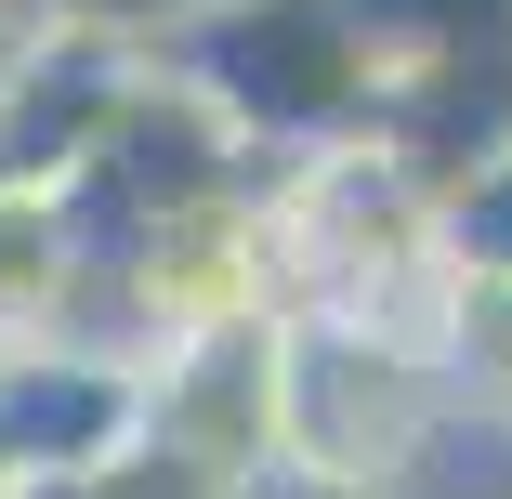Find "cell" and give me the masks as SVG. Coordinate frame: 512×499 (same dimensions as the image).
I'll use <instances>...</instances> for the list:
<instances>
[{
    "label": "cell",
    "mask_w": 512,
    "mask_h": 499,
    "mask_svg": "<svg viewBox=\"0 0 512 499\" xmlns=\"http://www.w3.org/2000/svg\"><path fill=\"white\" fill-rule=\"evenodd\" d=\"M447 421L421 329L276 303V473L316 499H394Z\"/></svg>",
    "instance_id": "1"
},
{
    "label": "cell",
    "mask_w": 512,
    "mask_h": 499,
    "mask_svg": "<svg viewBox=\"0 0 512 499\" xmlns=\"http://www.w3.org/2000/svg\"><path fill=\"white\" fill-rule=\"evenodd\" d=\"M145 66L184 79L250 158L368 145V53L329 0H197V14L145 27Z\"/></svg>",
    "instance_id": "2"
},
{
    "label": "cell",
    "mask_w": 512,
    "mask_h": 499,
    "mask_svg": "<svg viewBox=\"0 0 512 499\" xmlns=\"http://www.w3.org/2000/svg\"><path fill=\"white\" fill-rule=\"evenodd\" d=\"M145 79V40L106 14H40L0 66V184H79Z\"/></svg>",
    "instance_id": "3"
},
{
    "label": "cell",
    "mask_w": 512,
    "mask_h": 499,
    "mask_svg": "<svg viewBox=\"0 0 512 499\" xmlns=\"http://www.w3.org/2000/svg\"><path fill=\"white\" fill-rule=\"evenodd\" d=\"M421 355H434V394H447V408H473V421L512 447V276H447V263H434V329H421Z\"/></svg>",
    "instance_id": "4"
},
{
    "label": "cell",
    "mask_w": 512,
    "mask_h": 499,
    "mask_svg": "<svg viewBox=\"0 0 512 499\" xmlns=\"http://www.w3.org/2000/svg\"><path fill=\"white\" fill-rule=\"evenodd\" d=\"M237 499H316V486H289V473H250V486H237Z\"/></svg>",
    "instance_id": "5"
},
{
    "label": "cell",
    "mask_w": 512,
    "mask_h": 499,
    "mask_svg": "<svg viewBox=\"0 0 512 499\" xmlns=\"http://www.w3.org/2000/svg\"><path fill=\"white\" fill-rule=\"evenodd\" d=\"M0 14H27V27H40V14H79V0H0Z\"/></svg>",
    "instance_id": "6"
}]
</instances>
